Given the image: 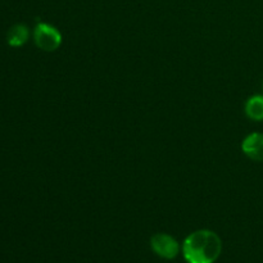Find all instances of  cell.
<instances>
[{
  "mask_svg": "<svg viewBox=\"0 0 263 263\" xmlns=\"http://www.w3.org/2000/svg\"><path fill=\"white\" fill-rule=\"evenodd\" d=\"M222 252L220 236L211 230H198L184 241L182 253L187 263H215Z\"/></svg>",
  "mask_w": 263,
  "mask_h": 263,
  "instance_id": "6da1fadb",
  "label": "cell"
},
{
  "mask_svg": "<svg viewBox=\"0 0 263 263\" xmlns=\"http://www.w3.org/2000/svg\"><path fill=\"white\" fill-rule=\"evenodd\" d=\"M241 151L254 162H263V134H249L241 143Z\"/></svg>",
  "mask_w": 263,
  "mask_h": 263,
  "instance_id": "277c9868",
  "label": "cell"
},
{
  "mask_svg": "<svg viewBox=\"0 0 263 263\" xmlns=\"http://www.w3.org/2000/svg\"><path fill=\"white\" fill-rule=\"evenodd\" d=\"M7 40L10 46H22L28 40L27 27L25 25H14L8 31Z\"/></svg>",
  "mask_w": 263,
  "mask_h": 263,
  "instance_id": "8992f818",
  "label": "cell"
},
{
  "mask_svg": "<svg viewBox=\"0 0 263 263\" xmlns=\"http://www.w3.org/2000/svg\"><path fill=\"white\" fill-rule=\"evenodd\" d=\"M35 44L44 51H54L61 46L62 33L54 26L40 22L33 31Z\"/></svg>",
  "mask_w": 263,
  "mask_h": 263,
  "instance_id": "7a4b0ae2",
  "label": "cell"
},
{
  "mask_svg": "<svg viewBox=\"0 0 263 263\" xmlns=\"http://www.w3.org/2000/svg\"><path fill=\"white\" fill-rule=\"evenodd\" d=\"M244 109L252 121H263V95H253L249 98Z\"/></svg>",
  "mask_w": 263,
  "mask_h": 263,
  "instance_id": "5b68a950",
  "label": "cell"
},
{
  "mask_svg": "<svg viewBox=\"0 0 263 263\" xmlns=\"http://www.w3.org/2000/svg\"><path fill=\"white\" fill-rule=\"evenodd\" d=\"M152 249L158 254L161 258L174 259L179 254L180 246L175 238L168 234H156L151 239Z\"/></svg>",
  "mask_w": 263,
  "mask_h": 263,
  "instance_id": "3957f363",
  "label": "cell"
}]
</instances>
